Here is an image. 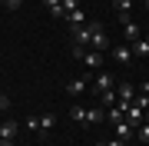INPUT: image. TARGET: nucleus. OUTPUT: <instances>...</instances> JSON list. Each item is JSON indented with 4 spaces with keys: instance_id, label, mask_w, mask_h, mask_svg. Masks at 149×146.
Masks as SVG:
<instances>
[{
    "instance_id": "obj_25",
    "label": "nucleus",
    "mask_w": 149,
    "mask_h": 146,
    "mask_svg": "<svg viewBox=\"0 0 149 146\" xmlns=\"http://www.w3.org/2000/svg\"><path fill=\"white\" fill-rule=\"evenodd\" d=\"M143 93H146V96H149V80H146V83H143Z\"/></svg>"
},
{
    "instance_id": "obj_17",
    "label": "nucleus",
    "mask_w": 149,
    "mask_h": 146,
    "mask_svg": "<svg viewBox=\"0 0 149 146\" xmlns=\"http://www.w3.org/2000/svg\"><path fill=\"white\" fill-rule=\"evenodd\" d=\"M136 140L139 143H149V123H139L136 126Z\"/></svg>"
},
{
    "instance_id": "obj_5",
    "label": "nucleus",
    "mask_w": 149,
    "mask_h": 146,
    "mask_svg": "<svg viewBox=\"0 0 149 146\" xmlns=\"http://www.w3.org/2000/svg\"><path fill=\"white\" fill-rule=\"evenodd\" d=\"M113 60L126 66V63H133V60H136V53H133V47H129V43H123V47H113Z\"/></svg>"
},
{
    "instance_id": "obj_24",
    "label": "nucleus",
    "mask_w": 149,
    "mask_h": 146,
    "mask_svg": "<svg viewBox=\"0 0 149 146\" xmlns=\"http://www.w3.org/2000/svg\"><path fill=\"white\" fill-rule=\"evenodd\" d=\"M0 146H13V140H0Z\"/></svg>"
},
{
    "instance_id": "obj_26",
    "label": "nucleus",
    "mask_w": 149,
    "mask_h": 146,
    "mask_svg": "<svg viewBox=\"0 0 149 146\" xmlns=\"http://www.w3.org/2000/svg\"><path fill=\"white\" fill-rule=\"evenodd\" d=\"M143 123H149V110H146V113H143Z\"/></svg>"
},
{
    "instance_id": "obj_10",
    "label": "nucleus",
    "mask_w": 149,
    "mask_h": 146,
    "mask_svg": "<svg viewBox=\"0 0 149 146\" xmlns=\"http://www.w3.org/2000/svg\"><path fill=\"white\" fill-rule=\"evenodd\" d=\"M106 119H109V123H113V126H119V123H123V119H126V110H123V106H119V103H116V106H113V110H109V113H106Z\"/></svg>"
},
{
    "instance_id": "obj_6",
    "label": "nucleus",
    "mask_w": 149,
    "mask_h": 146,
    "mask_svg": "<svg viewBox=\"0 0 149 146\" xmlns=\"http://www.w3.org/2000/svg\"><path fill=\"white\" fill-rule=\"evenodd\" d=\"M113 130H116V136H119V140H126V143L136 136V126L129 123V119H123V123H119V126H113Z\"/></svg>"
},
{
    "instance_id": "obj_14",
    "label": "nucleus",
    "mask_w": 149,
    "mask_h": 146,
    "mask_svg": "<svg viewBox=\"0 0 149 146\" xmlns=\"http://www.w3.org/2000/svg\"><path fill=\"white\" fill-rule=\"evenodd\" d=\"M113 7H116L119 17H129V10H133V0H113Z\"/></svg>"
},
{
    "instance_id": "obj_22",
    "label": "nucleus",
    "mask_w": 149,
    "mask_h": 146,
    "mask_svg": "<svg viewBox=\"0 0 149 146\" xmlns=\"http://www.w3.org/2000/svg\"><path fill=\"white\" fill-rule=\"evenodd\" d=\"M100 146H126V140H119V136H116V140H106V143H100Z\"/></svg>"
},
{
    "instance_id": "obj_9",
    "label": "nucleus",
    "mask_w": 149,
    "mask_h": 146,
    "mask_svg": "<svg viewBox=\"0 0 149 146\" xmlns=\"http://www.w3.org/2000/svg\"><path fill=\"white\" fill-rule=\"evenodd\" d=\"M66 93H70V96H83V93H86V80H70L66 83Z\"/></svg>"
},
{
    "instance_id": "obj_3",
    "label": "nucleus",
    "mask_w": 149,
    "mask_h": 146,
    "mask_svg": "<svg viewBox=\"0 0 149 146\" xmlns=\"http://www.w3.org/2000/svg\"><path fill=\"white\" fill-rule=\"evenodd\" d=\"M116 96H119V106H123V110H129V103L136 100V87H133V83H119Z\"/></svg>"
},
{
    "instance_id": "obj_21",
    "label": "nucleus",
    "mask_w": 149,
    "mask_h": 146,
    "mask_svg": "<svg viewBox=\"0 0 149 146\" xmlns=\"http://www.w3.org/2000/svg\"><path fill=\"white\" fill-rule=\"evenodd\" d=\"M20 3H23V0H3V7H7L10 13H17V10H20Z\"/></svg>"
},
{
    "instance_id": "obj_7",
    "label": "nucleus",
    "mask_w": 149,
    "mask_h": 146,
    "mask_svg": "<svg viewBox=\"0 0 149 146\" xmlns=\"http://www.w3.org/2000/svg\"><path fill=\"white\" fill-rule=\"evenodd\" d=\"M83 63L90 66V70H100V66H103V53H100V50H86Z\"/></svg>"
},
{
    "instance_id": "obj_20",
    "label": "nucleus",
    "mask_w": 149,
    "mask_h": 146,
    "mask_svg": "<svg viewBox=\"0 0 149 146\" xmlns=\"http://www.w3.org/2000/svg\"><path fill=\"white\" fill-rule=\"evenodd\" d=\"M63 10H66V13H73V10H80V0H63Z\"/></svg>"
},
{
    "instance_id": "obj_12",
    "label": "nucleus",
    "mask_w": 149,
    "mask_h": 146,
    "mask_svg": "<svg viewBox=\"0 0 149 146\" xmlns=\"http://www.w3.org/2000/svg\"><path fill=\"white\" fill-rule=\"evenodd\" d=\"M47 7H50V13L60 17V20H66V10H63V0H47Z\"/></svg>"
},
{
    "instance_id": "obj_1",
    "label": "nucleus",
    "mask_w": 149,
    "mask_h": 146,
    "mask_svg": "<svg viewBox=\"0 0 149 146\" xmlns=\"http://www.w3.org/2000/svg\"><path fill=\"white\" fill-rule=\"evenodd\" d=\"M53 123H56L53 113H43V116H27V123H23V126H30L33 133H50V130H53Z\"/></svg>"
},
{
    "instance_id": "obj_27",
    "label": "nucleus",
    "mask_w": 149,
    "mask_h": 146,
    "mask_svg": "<svg viewBox=\"0 0 149 146\" xmlns=\"http://www.w3.org/2000/svg\"><path fill=\"white\" fill-rule=\"evenodd\" d=\"M146 10H149V0H146Z\"/></svg>"
},
{
    "instance_id": "obj_16",
    "label": "nucleus",
    "mask_w": 149,
    "mask_h": 146,
    "mask_svg": "<svg viewBox=\"0 0 149 146\" xmlns=\"http://www.w3.org/2000/svg\"><path fill=\"white\" fill-rule=\"evenodd\" d=\"M17 136V123H3L0 126V140H13Z\"/></svg>"
},
{
    "instance_id": "obj_15",
    "label": "nucleus",
    "mask_w": 149,
    "mask_h": 146,
    "mask_svg": "<svg viewBox=\"0 0 149 146\" xmlns=\"http://www.w3.org/2000/svg\"><path fill=\"white\" fill-rule=\"evenodd\" d=\"M96 90H100V93L103 90H113V76L109 73H100V76H96Z\"/></svg>"
},
{
    "instance_id": "obj_4",
    "label": "nucleus",
    "mask_w": 149,
    "mask_h": 146,
    "mask_svg": "<svg viewBox=\"0 0 149 146\" xmlns=\"http://www.w3.org/2000/svg\"><path fill=\"white\" fill-rule=\"evenodd\" d=\"M123 33H126V43H136V40L143 37L139 23H136V20H129V17H123Z\"/></svg>"
},
{
    "instance_id": "obj_8",
    "label": "nucleus",
    "mask_w": 149,
    "mask_h": 146,
    "mask_svg": "<svg viewBox=\"0 0 149 146\" xmlns=\"http://www.w3.org/2000/svg\"><path fill=\"white\" fill-rule=\"evenodd\" d=\"M66 20H70V30H80L83 23H86V13H83V7H80V10H73V13H66Z\"/></svg>"
},
{
    "instance_id": "obj_11",
    "label": "nucleus",
    "mask_w": 149,
    "mask_h": 146,
    "mask_svg": "<svg viewBox=\"0 0 149 146\" xmlns=\"http://www.w3.org/2000/svg\"><path fill=\"white\" fill-rule=\"evenodd\" d=\"M129 47H133L136 57H149V40H146V37H139L136 43H129Z\"/></svg>"
},
{
    "instance_id": "obj_2",
    "label": "nucleus",
    "mask_w": 149,
    "mask_h": 146,
    "mask_svg": "<svg viewBox=\"0 0 149 146\" xmlns=\"http://www.w3.org/2000/svg\"><path fill=\"white\" fill-rule=\"evenodd\" d=\"M90 27H93V40H90V47H96L103 53V50L109 47V40H106V30H103V23L100 20H90Z\"/></svg>"
},
{
    "instance_id": "obj_18",
    "label": "nucleus",
    "mask_w": 149,
    "mask_h": 146,
    "mask_svg": "<svg viewBox=\"0 0 149 146\" xmlns=\"http://www.w3.org/2000/svg\"><path fill=\"white\" fill-rule=\"evenodd\" d=\"M86 123H103V110H86Z\"/></svg>"
},
{
    "instance_id": "obj_23",
    "label": "nucleus",
    "mask_w": 149,
    "mask_h": 146,
    "mask_svg": "<svg viewBox=\"0 0 149 146\" xmlns=\"http://www.w3.org/2000/svg\"><path fill=\"white\" fill-rule=\"evenodd\" d=\"M0 110H10V96H7V93L0 96Z\"/></svg>"
},
{
    "instance_id": "obj_19",
    "label": "nucleus",
    "mask_w": 149,
    "mask_h": 146,
    "mask_svg": "<svg viewBox=\"0 0 149 146\" xmlns=\"http://www.w3.org/2000/svg\"><path fill=\"white\" fill-rule=\"evenodd\" d=\"M73 119H76V123H86V110L83 106H73Z\"/></svg>"
},
{
    "instance_id": "obj_13",
    "label": "nucleus",
    "mask_w": 149,
    "mask_h": 146,
    "mask_svg": "<svg viewBox=\"0 0 149 146\" xmlns=\"http://www.w3.org/2000/svg\"><path fill=\"white\" fill-rule=\"evenodd\" d=\"M100 103H103V106H116V103H119L116 90H103V93H100Z\"/></svg>"
},
{
    "instance_id": "obj_28",
    "label": "nucleus",
    "mask_w": 149,
    "mask_h": 146,
    "mask_svg": "<svg viewBox=\"0 0 149 146\" xmlns=\"http://www.w3.org/2000/svg\"><path fill=\"white\" fill-rule=\"evenodd\" d=\"M0 96H3V90H0Z\"/></svg>"
}]
</instances>
